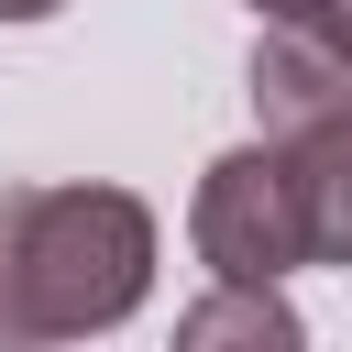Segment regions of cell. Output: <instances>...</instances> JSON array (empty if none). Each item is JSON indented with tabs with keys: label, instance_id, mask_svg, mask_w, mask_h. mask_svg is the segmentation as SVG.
<instances>
[{
	"label": "cell",
	"instance_id": "7a4b0ae2",
	"mask_svg": "<svg viewBox=\"0 0 352 352\" xmlns=\"http://www.w3.org/2000/svg\"><path fill=\"white\" fill-rule=\"evenodd\" d=\"M187 242L220 286H286L308 264V209H297V165L275 143H242L198 176L187 198Z\"/></svg>",
	"mask_w": 352,
	"mask_h": 352
},
{
	"label": "cell",
	"instance_id": "52a82bcc",
	"mask_svg": "<svg viewBox=\"0 0 352 352\" xmlns=\"http://www.w3.org/2000/svg\"><path fill=\"white\" fill-rule=\"evenodd\" d=\"M253 11H264V22H286V33H308V22L330 11V0H253Z\"/></svg>",
	"mask_w": 352,
	"mask_h": 352
},
{
	"label": "cell",
	"instance_id": "277c9868",
	"mask_svg": "<svg viewBox=\"0 0 352 352\" xmlns=\"http://www.w3.org/2000/svg\"><path fill=\"white\" fill-rule=\"evenodd\" d=\"M275 154L297 165L308 264H341V275H352V110H341V121H319V132H297V143H275Z\"/></svg>",
	"mask_w": 352,
	"mask_h": 352
},
{
	"label": "cell",
	"instance_id": "3957f363",
	"mask_svg": "<svg viewBox=\"0 0 352 352\" xmlns=\"http://www.w3.org/2000/svg\"><path fill=\"white\" fill-rule=\"evenodd\" d=\"M341 110H352V66H330L308 33H264L253 44V121H264V143H297V132H319Z\"/></svg>",
	"mask_w": 352,
	"mask_h": 352
},
{
	"label": "cell",
	"instance_id": "8992f818",
	"mask_svg": "<svg viewBox=\"0 0 352 352\" xmlns=\"http://www.w3.org/2000/svg\"><path fill=\"white\" fill-rule=\"evenodd\" d=\"M308 44H319V55H330V66H352V0H330V11H319V22H308Z\"/></svg>",
	"mask_w": 352,
	"mask_h": 352
},
{
	"label": "cell",
	"instance_id": "5b68a950",
	"mask_svg": "<svg viewBox=\"0 0 352 352\" xmlns=\"http://www.w3.org/2000/svg\"><path fill=\"white\" fill-rule=\"evenodd\" d=\"M176 352H308V319L275 286H209L176 319Z\"/></svg>",
	"mask_w": 352,
	"mask_h": 352
},
{
	"label": "cell",
	"instance_id": "ba28073f",
	"mask_svg": "<svg viewBox=\"0 0 352 352\" xmlns=\"http://www.w3.org/2000/svg\"><path fill=\"white\" fill-rule=\"evenodd\" d=\"M44 11H66V0H0V22H44Z\"/></svg>",
	"mask_w": 352,
	"mask_h": 352
},
{
	"label": "cell",
	"instance_id": "6da1fadb",
	"mask_svg": "<svg viewBox=\"0 0 352 352\" xmlns=\"http://www.w3.org/2000/svg\"><path fill=\"white\" fill-rule=\"evenodd\" d=\"M154 297V209L132 187L0 198V352H66Z\"/></svg>",
	"mask_w": 352,
	"mask_h": 352
}]
</instances>
